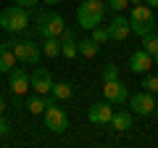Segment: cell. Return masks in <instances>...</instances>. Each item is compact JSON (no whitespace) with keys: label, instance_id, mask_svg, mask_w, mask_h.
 I'll list each match as a JSON object with an SVG mask.
<instances>
[{"label":"cell","instance_id":"obj_4","mask_svg":"<svg viewBox=\"0 0 158 148\" xmlns=\"http://www.w3.org/2000/svg\"><path fill=\"white\" fill-rule=\"evenodd\" d=\"M63 29H66V21H63L61 13H53V11L37 13V34L40 37H61Z\"/></svg>","mask_w":158,"mask_h":148},{"label":"cell","instance_id":"obj_20","mask_svg":"<svg viewBox=\"0 0 158 148\" xmlns=\"http://www.w3.org/2000/svg\"><path fill=\"white\" fill-rule=\"evenodd\" d=\"M142 48H145L150 56H156V53H158V37H156L153 32L148 34V37H142Z\"/></svg>","mask_w":158,"mask_h":148},{"label":"cell","instance_id":"obj_2","mask_svg":"<svg viewBox=\"0 0 158 148\" xmlns=\"http://www.w3.org/2000/svg\"><path fill=\"white\" fill-rule=\"evenodd\" d=\"M27 24H29L27 8H21V6H8V8L0 11V29H6V32L19 34V32L27 29Z\"/></svg>","mask_w":158,"mask_h":148},{"label":"cell","instance_id":"obj_6","mask_svg":"<svg viewBox=\"0 0 158 148\" xmlns=\"http://www.w3.org/2000/svg\"><path fill=\"white\" fill-rule=\"evenodd\" d=\"M42 116H45V127H48L50 132H66V127H69V116H66V111H63V108H58V103L48 106Z\"/></svg>","mask_w":158,"mask_h":148},{"label":"cell","instance_id":"obj_30","mask_svg":"<svg viewBox=\"0 0 158 148\" xmlns=\"http://www.w3.org/2000/svg\"><path fill=\"white\" fill-rule=\"evenodd\" d=\"M42 3H48V6H56V3H61V0H42Z\"/></svg>","mask_w":158,"mask_h":148},{"label":"cell","instance_id":"obj_19","mask_svg":"<svg viewBox=\"0 0 158 148\" xmlns=\"http://www.w3.org/2000/svg\"><path fill=\"white\" fill-rule=\"evenodd\" d=\"M42 53L45 56H50V58H58V53H61V40L58 37H42Z\"/></svg>","mask_w":158,"mask_h":148},{"label":"cell","instance_id":"obj_7","mask_svg":"<svg viewBox=\"0 0 158 148\" xmlns=\"http://www.w3.org/2000/svg\"><path fill=\"white\" fill-rule=\"evenodd\" d=\"M29 85H32V90L34 93H40V95H48L50 93V87H53V74L48 72L45 66H34V72L29 74Z\"/></svg>","mask_w":158,"mask_h":148},{"label":"cell","instance_id":"obj_33","mask_svg":"<svg viewBox=\"0 0 158 148\" xmlns=\"http://www.w3.org/2000/svg\"><path fill=\"white\" fill-rule=\"evenodd\" d=\"M153 63H156V66H158V53H156V56H153Z\"/></svg>","mask_w":158,"mask_h":148},{"label":"cell","instance_id":"obj_21","mask_svg":"<svg viewBox=\"0 0 158 148\" xmlns=\"http://www.w3.org/2000/svg\"><path fill=\"white\" fill-rule=\"evenodd\" d=\"M61 56L77 58V56H79V45H77V42H61Z\"/></svg>","mask_w":158,"mask_h":148},{"label":"cell","instance_id":"obj_22","mask_svg":"<svg viewBox=\"0 0 158 148\" xmlns=\"http://www.w3.org/2000/svg\"><path fill=\"white\" fill-rule=\"evenodd\" d=\"M92 40H95L98 45L108 42V40H111V37H108V27H95V29H92Z\"/></svg>","mask_w":158,"mask_h":148},{"label":"cell","instance_id":"obj_12","mask_svg":"<svg viewBox=\"0 0 158 148\" xmlns=\"http://www.w3.org/2000/svg\"><path fill=\"white\" fill-rule=\"evenodd\" d=\"M113 116V108H111V101H103V103H92L87 108V119L92 124H108Z\"/></svg>","mask_w":158,"mask_h":148},{"label":"cell","instance_id":"obj_15","mask_svg":"<svg viewBox=\"0 0 158 148\" xmlns=\"http://www.w3.org/2000/svg\"><path fill=\"white\" fill-rule=\"evenodd\" d=\"M108 124H111L116 132H127L132 127V114H127V111H118V114H116V111H113V116H111Z\"/></svg>","mask_w":158,"mask_h":148},{"label":"cell","instance_id":"obj_28","mask_svg":"<svg viewBox=\"0 0 158 148\" xmlns=\"http://www.w3.org/2000/svg\"><path fill=\"white\" fill-rule=\"evenodd\" d=\"M8 130H11V127H8V122L3 119V114H0V137H3V135H8Z\"/></svg>","mask_w":158,"mask_h":148},{"label":"cell","instance_id":"obj_14","mask_svg":"<svg viewBox=\"0 0 158 148\" xmlns=\"http://www.w3.org/2000/svg\"><path fill=\"white\" fill-rule=\"evenodd\" d=\"M53 103H58L56 98H53V93H48V95H40V93H37L34 98H29V101H27V111L37 116V114H45V108L53 106Z\"/></svg>","mask_w":158,"mask_h":148},{"label":"cell","instance_id":"obj_23","mask_svg":"<svg viewBox=\"0 0 158 148\" xmlns=\"http://www.w3.org/2000/svg\"><path fill=\"white\" fill-rule=\"evenodd\" d=\"M100 80H103V82H108V80H118V66H116V63H108V66L103 69Z\"/></svg>","mask_w":158,"mask_h":148},{"label":"cell","instance_id":"obj_9","mask_svg":"<svg viewBox=\"0 0 158 148\" xmlns=\"http://www.w3.org/2000/svg\"><path fill=\"white\" fill-rule=\"evenodd\" d=\"M103 95H106V101L111 103H124L129 101V90H127V85L121 80H108L103 82Z\"/></svg>","mask_w":158,"mask_h":148},{"label":"cell","instance_id":"obj_18","mask_svg":"<svg viewBox=\"0 0 158 148\" xmlns=\"http://www.w3.org/2000/svg\"><path fill=\"white\" fill-rule=\"evenodd\" d=\"M77 45H79V56H85V58H95L98 50H100V45H98L92 37H87V40H79Z\"/></svg>","mask_w":158,"mask_h":148},{"label":"cell","instance_id":"obj_16","mask_svg":"<svg viewBox=\"0 0 158 148\" xmlns=\"http://www.w3.org/2000/svg\"><path fill=\"white\" fill-rule=\"evenodd\" d=\"M50 93H53V98H56V101H69V98L74 95V87L69 85V82H53Z\"/></svg>","mask_w":158,"mask_h":148},{"label":"cell","instance_id":"obj_32","mask_svg":"<svg viewBox=\"0 0 158 148\" xmlns=\"http://www.w3.org/2000/svg\"><path fill=\"white\" fill-rule=\"evenodd\" d=\"M140 3H145V0H129V6H140Z\"/></svg>","mask_w":158,"mask_h":148},{"label":"cell","instance_id":"obj_24","mask_svg":"<svg viewBox=\"0 0 158 148\" xmlns=\"http://www.w3.org/2000/svg\"><path fill=\"white\" fill-rule=\"evenodd\" d=\"M106 6H108V11H113V13H121L127 6H129V0H108Z\"/></svg>","mask_w":158,"mask_h":148},{"label":"cell","instance_id":"obj_34","mask_svg":"<svg viewBox=\"0 0 158 148\" xmlns=\"http://www.w3.org/2000/svg\"><path fill=\"white\" fill-rule=\"evenodd\" d=\"M153 114H156V116H158V108H156V111H153Z\"/></svg>","mask_w":158,"mask_h":148},{"label":"cell","instance_id":"obj_17","mask_svg":"<svg viewBox=\"0 0 158 148\" xmlns=\"http://www.w3.org/2000/svg\"><path fill=\"white\" fill-rule=\"evenodd\" d=\"M13 66H16V53L11 48H0V72L8 74Z\"/></svg>","mask_w":158,"mask_h":148},{"label":"cell","instance_id":"obj_3","mask_svg":"<svg viewBox=\"0 0 158 148\" xmlns=\"http://www.w3.org/2000/svg\"><path fill=\"white\" fill-rule=\"evenodd\" d=\"M156 27V19H153V8L140 3V6L132 8V16H129V29L137 34V37H148Z\"/></svg>","mask_w":158,"mask_h":148},{"label":"cell","instance_id":"obj_10","mask_svg":"<svg viewBox=\"0 0 158 148\" xmlns=\"http://www.w3.org/2000/svg\"><path fill=\"white\" fill-rule=\"evenodd\" d=\"M8 87H11V93H13L16 98L24 95V93L32 87V85H29V74L24 72L21 66H13L11 72H8Z\"/></svg>","mask_w":158,"mask_h":148},{"label":"cell","instance_id":"obj_8","mask_svg":"<svg viewBox=\"0 0 158 148\" xmlns=\"http://www.w3.org/2000/svg\"><path fill=\"white\" fill-rule=\"evenodd\" d=\"M129 106H132V111H135V114L150 116L153 111H156V98H153V93L140 90L137 95H129Z\"/></svg>","mask_w":158,"mask_h":148},{"label":"cell","instance_id":"obj_25","mask_svg":"<svg viewBox=\"0 0 158 148\" xmlns=\"http://www.w3.org/2000/svg\"><path fill=\"white\" fill-rule=\"evenodd\" d=\"M142 90H148V93L156 95L158 93V77H145V80H142Z\"/></svg>","mask_w":158,"mask_h":148},{"label":"cell","instance_id":"obj_29","mask_svg":"<svg viewBox=\"0 0 158 148\" xmlns=\"http://www.w3.org/2000/svg\"><path fill=\"white\" fill-rule=\"evenodd\" d=\"M145 6H150V8H158V0H145Z\"/></svg>","mask_w":158,"mask_h":148},{"label":"cell","instance_id":"obj_13","mask_svg":"<svg viewBox=\"0 0 158 148\" xmlns=\"http://www.w3.org/2000/svg\"><path fill=\"white\" fill-rule=\"evenodd\" d=\"M153 66H156V63H153V56L145 50V48L132 53V58H129V69H132V74H145V72H150Z\"/></svg>","mask_w":158,"mask_h":148},{"label":"cell","instance_id":"obj_1","mask_svg":"<svg viewBox=\"0 0 158 148\" xmlns=\"http://www.w3.org/2000/svg\"><path fill=\"white\" fill-rule=\"evenodd\" d=\"M106 11H108V6L103 3V0H82V6H79V11H77L79 27L92 32L95 27H100V24H103Z\"/></svg>","mask_w":158,"mask_h":148},{"label":"cell","instance_id":"obj_27","mask_svg":"<svg viewBox=\"0 0 158 148\" xmlns=\"http://www.w3.org/2000/svg\"><path fill=\"white\" fill-rule=\"evenodd\" d=\"M16 6H21V8H32V6H37L40 0H13Z\"/></svg>","mask_w":158,"mask_h":148},{"label":"cell","instance_id":"obj_26","mask_svg":"<svg viewBox=\"0 0 158 148\" xmlns=\"http://www.w3.org/2000/svg\"><path fill=\"white\" fill-rule=\"evenodd\" d=\"M74 37H77V34H74V29H63V32H61V42H77Z\"/></svg>","mask_w":158,"mask_h":148},{"label":"cell","instance_id":"obj_5","mask_svg":"<svg viewBox=\"0 0 158 148\" xmlns=\"http://www.w3.org/2000/svg\"><path fill=\"white\" fill-rule=\"evenodd\" d=\"M13 53H16V61L27 63V66H37L40 56H42V45H37L34 40H24L13 45Z\"/></svg>","mask_w":158,"mask_h":148},{"label":"cell","instance_id":"obj_11","mask_svg":"<svg viewBox=\"0 0 158 148\" xmlns=\"http://www.w3.org/2000/svg\"><path fill=\"white\" fill-rule=\"evenodd\" d=\"M129 34H132V29H129V19H124L121 13H116V16H113V21L108 24V37H111L113 42H124Z\"/></svg>","mask_w":158,"mask_h":148},{"label":"cell","instance_id":"obj_31","mask_svg":"<svg viewBox=\"0 0 158 148\" xmlns=\"http://www.w3.org/2000/svg\"><path fill=\"white\" fill-rule=\"evenodd\" d=\"M3 111H6V101H3V98H0V114H3Z\"/></svg>","mask_w":158,"mask_h":148}]
</instances>
